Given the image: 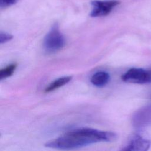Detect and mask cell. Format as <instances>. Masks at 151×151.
Segmentation results:
<instances>
[{"label":"cell","mask_w":151,"mask_h":151,"mask_svg":"<svg viewBox=\"0 0 151 151\" xmlns=\"http://www.w3.org/2000/svg\"><path fill=\"white\" fill-rule=\"evenodd\" d=\"M117 137L111 132L101 131L91 128H80L68 132L47 142L46 147L58 149H74L100 142H111Z\"/></svg>","instance_id":"obj_1"},{"label":"cell","mask_w":151,"mask_h":151,"mask_svg":"<svg viewBox=\"0 0 151 151\" xmlns=\"http://www.w3.org/2000/svg\"><path fill=\"white\" fill-rule=\"evenodd\" d=\"M65 44V38L60 32L58 24H55L44 37V48L47 52L52 53L61 50Z\"/></svg>","instance_id":"obj_2"},{"label":"cell","mask_w":151,"mask_h":151,"mask_svg":"<svg viewBox=\"0 0 151 151\" xmlns=\"http://www.w3.org/2000/svg\"><path fill=\"white\" fill-rule=\"evenodd\" d=\"M122 80L126 83L145 84L151 83V70L132 68L122 76Z\"/></svg>","instance_id":"obj_3"},{"label":"cell","mask_w":151,"mask_h":151,"mask_svg":"<svg viewBox=\"0 0 151 151\" xmlns=\"http://www.w3.org/2000/svg\"><path fill=\"white\" fill-rule=\"evenodd\" d=\"M120 2L117 0H95L91 2L92 10L90 13L91 17H103L109 14Z\"/></svg>","instance_id":"obj_4"},{"label":"cell","mask_w":151,"mask_h":151,"mask_svg":"<svg viewBox=\"0 0 151 151\" xmlns=\"http://www.w3.org/2000/svg\"><path fill=\"white\" fill-rule=\"evenodd\" d=\"M150 146V142L139 136H134L123 150H147Z\"/></svg>","instance_id":"obj_5"},{"label":"cell","mask_w":151,"mask_h":151,"mask_svg":"<svg viewBox=\"0 0 151 151\" xmlns=\"http://www.w3.org/2000/svg\"><path fill=\"white\" fill-rule=\"evenodd\" d=\"M110 80V75L106 71H98L91 77L90 81L95 86L101 87L106 86Z\"/></svg>","instance_id":"obj_6"},{"label":"cell","mask_w":151,"mask_h":151,"mask_svg":"<svg viewBox=\"0 0 151 151\" xmlns=\"http://www.w3.org/2000/svg\"><path fill=\"white\" fill-rule=\"evenodd\" d=\"M72 78L73 77L71 76H64L56 79L45 88L44 90L45 93H50L58 89V88L64 86L65 84L70 82Z\"/></svg>","instance_id":"obj_7"},{"label":"cell","mask_w":151,"mask_h":151,"mask_svg":"<svg viewBox=\"0 0 151 151\" xmlns=\"http://www.w3.org/2000/svg\"><path fill=\"white\" fill-rule=\"evenodd\" d=\"M16 67H17V64L12 63L2 68L0 70V80H2L3 79L6 78L11 76L14 73V71L15 70Z\"/></svg>","instance_id":"obj_8"},{"label":"cell","mask_w":151,"mask_h":151,"mask_svg":"<svg viewBox=\"0 0 151 151\" xmlns=\"http://www.w3.org/2000/svg\"><path fill=\"white\" fill-rule=\"evenodd\" d=\"M13 38V36L8 33L6 32H0V44H4L6 43L8 41L12 40Z\"/></svg>","instance_id":"obj_9"},{"label":"cell","mask_w":151,"mask_h":151,"mask_svg":"<svg viewBox=\"0 0 151 151\" xmlns=\"http://www.w3.org/2000/svg\"><path fill=\"white\" fill-rule=\"evenodd\" d=\"M18 0H0L1 8H4L15 4Z\"/></svg>","instance_id":"obj_10"}]
</instances>
